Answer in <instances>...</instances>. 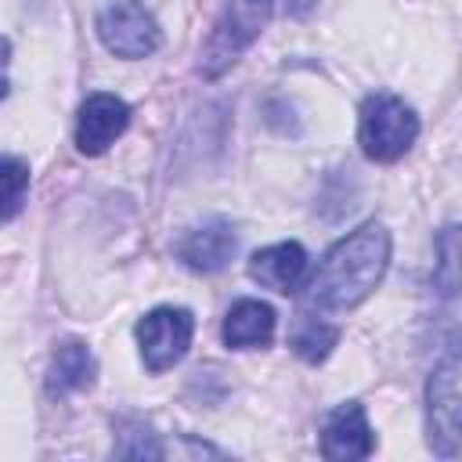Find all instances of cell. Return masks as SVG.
<instances>
[{
	"label": "cell",
	"instance_id": "6da1fadb",
	"mask_svg": "<svg viewBox=\"0 0 462 462\" xmlns=\"http://www.w3.org/2000/svg\"><path fill=\"white\" fill-rule=\"evenodd\" d=\"M390 267V231L379 220L339 238L307 278V303L318 310H350L365 303Z\"/></svg>",
	"mask_w": 462,
	"mask_h": 462
},
{
	"label": "cell",
	"instance_id": "7a4b0ae2",
	"mask_svg": "<svg viewBox=\"0 0 462 462\" xmlns=\"http://www.w3.org/2000/svg\"><path fill=\"white\" fill-rule=\"evenodd\" d=\"M271 11H274V0H227L213 32H209V40H206V47H202L199 72L206 79L224 76L256 43V36L267 29Z\"/></svg>",
	"mask_w": 462,
	"mask_h": 462
},
{
	"label": "cell",
	"instance_id": "3957f363",
	"mask_svg": "<svg viewBox=\"0 0 462 462\" xmlns=\"http://www.w3.org/2000/svg\"><path fill=\"white\" fill-rule=\"evenodd\" d=\"M419 137V116L397 94H368L357 119V144L375 162H397Z\"/></svg>",
	"mask_w": 462,
	"mask_h": 462
},
{
	"label": "cell",
	"instance_id": "277c9868",
	"mask_svg": "<svg viewBox=\"0 0 462 462\" xmlns=\"http://www.w3.org/2000/svg\"><path fill=\"white\" fill-rule=\"evenodd\" d=\"M426 433L433 455H462V350L444 357L426 383Z\"/></svg>",
	"mask_w": 462,
	"mask_h": 462
},
{
	"label": "cell",
	"instance_id": "5b68a950",
	"mask_svg": "<svg viewBox=\"0 0 462 462\" xmlns=\"http://www.w3.org/2000/svg\"><path fill=\"white\" fill-rule=\"evenodd\" d=\"M97 36L105 43V51H112L116 58L137 61L159 51L162 32L159 22L152 18V11L141 0H112L101 7L97 14Z\"/></svg>",
	"mask_w": 462,
	"mask_h": 462
},
{
	"label": "cell",
	"instance_id": "8992f818",
	"mask_svg": "<svg viewBox=\"0 0 462 462\" xmlns=\"http://www.w3.org/2000/svg\"><path fill=\"white\" fill-rule=\"evenodd\" d=\"M195 336V318L184 307H155L137 321V346H141V361L148 372H166L173 368Z\"/></svg>",
	"mask_w": 462,
	"mask_h": 462
},
{
	"label": "cell",
	"instance_id": "52a82bcc",
	"mask_svg": "<svg viewBox=\"0 0 462 462\" xmlns=\"http://www.w3.org/2000/svg\"><path fill=\"white\" fill-rule=\"evenodd\" d=\"M130 123V105L116 94H90L83 105H79V116H76V148L83 155H101Z\"/></svg>",
	"mask_w": 462,
	"mask_h": 462
},
{
	"label": "cell",
	"instance_id": "ba28073f",
	"mask_svg": "<svg viewBox=\"0 0 462 462\" xmlns=\"http://www.w3.org/2000/svg\"><path fill=\"white\" fill-rule=\"evenodd\" d=\"M372 451H375V433L365 419V408L357 401L339 404L321 430V455L332 462H350V458H368Z\"/></svg>",
	"mask_w": 462,
	"mask_h": 462
},
{
	"label": "cell",
	"instance_id": "9c48e42d",
	"mask_svg": "<svg viewBox=\"0 0 462 462\" xmlns=\"http://www.w3.org/2000/svg\"><path fill=\"white\" fill-rule=\"evenodd\" d=\"M235 227L227 220H206L199 227H191L180 242H177V260L199 274H213V271H224L227 260L235 256Z\"/></svg>",
	"mask_w": 462,
	"mask_h": 462
},
{
	"label": "cell",
	"instance_id": "30bf717a",
	"mask_svg": "<svg viewBox=\"0 0 462 462\" xmlns=\"http://www.w3.org/2000/svg\"><path fill=\"white\" fill-rule=\"evenodd\" d=\"M307 271V249L300 242H278L249 256V278L274 292H292Z\"/></svg>",
	"mask_w": 462,
	"mask_h": 462
},
{
	"label": "cell",
	"instance_id": "8fae6325",
	"mask_svg": "<svg viewBox=\"0 0 462 462\" xmlns=\"http://www.w3.org/2000/svg\"><path fill=\"white\" fill-rule=\"evenodd\" d=\"M274 339V310L260 300H238L224 318V343L235 350L267 346Z\"/></svg>",
	"mask_w": 462,
	"mask_h": 462
},
{
	"label": "cell",
	"instance_id": "7c38bea8",
	"mask_svg": "<svg viewBox=\"0 0 462 462\" xmlns=\"http://www.w3.org/2000/svg\"><path fill=\"white\" fill-rule=\"evenodd\" d=\"M97 375V361L90 354L87 343L79 339H65L54 357H51V368H47V390L51 393H72V390H87Z\"/></svg>",
	"mask_w": 462,
	"mask_h": 462
},
{
	"label": "cell",
	"instance_id": "4fadbf2b",
	"mask_svg": "<svg viewBox=\"0 0 462 462\" xmlns=\"http://www.w3.org/2000/svg\"><path fill=\"white\" fill-rule=\"evenodd\" d=\"M433 289L440 296H455L462 289V224H448L437 231Z\"/></svg>",
	"mask_w": 462,
	"mask_h": 462
},
{
	"label": "cell",
	"instance_id": "5bb4252c",
	"mask_svg": "<svg viewBox=\"0 0 462 462\" xmlns=\"http://www.w3.org/2000/svg\"><path fill=\"white\" fill-rule=\"evenodd\" d=\"M289 343H292V354H296L300 361L318 365V361H325V357L332 354V346L339 343V328L328 325V321H321V318H303V321L296 325V332H292Z\"/></svg>",
	"mask_w": 462,
	"mask_h": 462
},
{
	"label": "cell",
	"instance_id": "9a60e30c",
	"mask_svg": "<svg viewBox=\"0 0 462 462\" xmlns=\"http://www.w3.org/2000/svg\"><path fill=\"white\" fill-rule=\"evenodd\" d=\"M29 191V166L18 155H4V220H14Z\"/></svg>",
	"mask_w": 462,
	"mask_h": 462
}]
</instances>
